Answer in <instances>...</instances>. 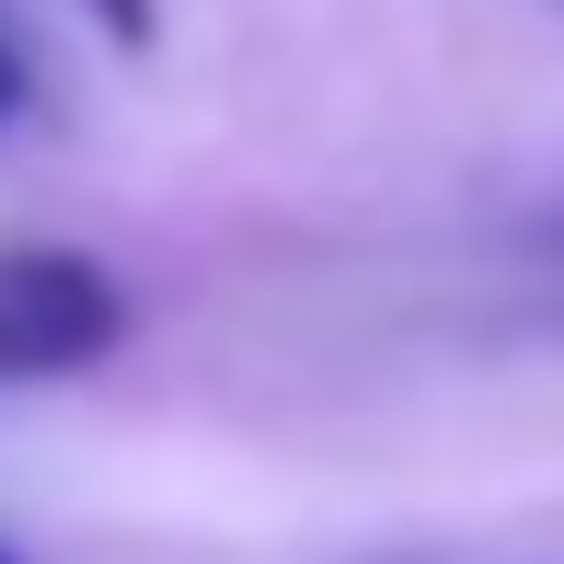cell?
<instances>
[{
    "mask_svg": "<svg viewBox=\"0 0 564 564\" xmlns=\"http://www.w3.org/2000/svg\"><path fill=\"white\" fill-rule=\"evenodd\" d=\"M127 346V289L105 253L12 242L0 253V380H82Z\"/></svg>",
    "mask_w": 564,
    "mask_h": 564,
    "instance_id": "1",
    "label": "cell"
},
{
    "mask_svg": "<svg viewBox=\"0 0 564 564\" xmlns=\"http://www.w3.org/2000/svg\"><path fill=\"white\" fill-rule=\"evenodd\" d=\"M82 12L105 23L116 46H150V35H162V12H150V0H82Z\"/></svg>",
    "mask_w": 564,
    "mask_h": 564,
    "instance_id": "2",
    "label": "cell"
},
{
    "mask_svg": "<svg viewBox=\"0 0 564 564\" xmlns=\"http://www.w3.org/2000/svg\"><path fill=\"white\" fill-rule=\"evenodd\" d=\"M23 105H35V69H23V46H12V35H0V127H12Z\"/></svg>",
    "mask_w": 564,
    "mask_h": 564,
    "instance_id": "3",
    "label": "cell"
},
{
    "mask_svg": "<svg viewBox=\"0 0 564 564\" xmlns=\"http://www.w3.org/2000/svg\"><path fill=\"white\" fill-rule=\"evenodd\" d=\"M0 564H23V553H12V542H0Z\"/></svg>",
    "mask_w": 564,
    "mask_h": 564,
    "instance_id": "4",
    "label": "cell"
}]
</instances>
